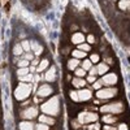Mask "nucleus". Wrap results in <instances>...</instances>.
Instances as JSON below:
<instances>
[{"label": "nucleus", "mask_w": 130, "mask_h": 130, "mask_svg": "<svg viewBox=\"0 0 130 130\" xmlns=\"http://www.w3.org/2000/svg\"><path fill=\"white\" fill-rule=\"evenodd\" d=\"M48 64H50V62H48V60H47V59L42 60V61L39 62V67H38V69H37V70H38V72H43V70H44V69L48 67Z\"/></svg>", "instance_id": "20"}, {"label": "nucleus", "mask_w": 130, "mask_h": 130, "mask_svg": "<svg viewBox=\"0 0 130 130\" xmlns=\"http://www.w3.org/2000/svg\"><path fill=\"white\" fill-rule=\"evenodd\" d=\"M17 74H18V77L26 75V74H29V69H27V68H20L18 72H17Z\"/></svg>", "instance_id": "24"}, {"label": "nucleus", "mask_w": 130, "mask_h": 130, "mask_svg": "<svg viewBox=\"0 0 130 130\" xmlns=\"http://www.w3.org/2000/svg\"><path fill=\"white\" fill-rule=\"evenodd\" d=\"M34 127L35 126L29 121H24V122L20 124V130H34Z\"/></svg>", "instance_id": "12"}, {"label": "nucleus", "mask_w": 130, "mask_h": 130, "mask_svg": "<svg viewBox=\"0 0 130 130\" xmlns=\"http://www.w3.org/2000/svg\"><path fill=\"white\" fill-rule=\"evenodd\" d=\"M102 83H104L105 86H112V85L117 83V75H116L115 73H111V74L103 75V78H102Z\"/></svg>", "instance_id": "7"}, {"label": "nucleus", "mask_w": 130, "mask_h": 130, "mask_svg": "<svg viewBox=\"0 0 130 130\" xmlns=\"http://www.w3.org/2000/svg\"><path fill=\"white\" fill-rule=\"evenodd\" d=\"M21 46H22V50H25L26 52H29V51H30V48H31L30 43H29V42H26V40H24L22 43H21Z\"/></svg>", "instance_id": "26"}, {"label": "nucleus", "mask_w": 130, "mask_h": 130, "mask_svg": "<svg viewBox=\"0 0 130 130\" xmlns=\"http://www.w3.org/2000/svg\"><path fill=\"white\" fill-rule=\"evenodd\" d=\"M87 129H89V130H99V129H100V125L96 122V124H92V125H90Z\"/></svg>", "instance_id": "32"}, {"label": "nucleus", "mask_w": 130, "mask_h": 130, "mask_svg": "<svg viewBox=\"0 0 130 130\" xmlns=\"http://www.w3.org/2000/svg\"><path fill=\"white\" fill-rule=\"evenodd\" d=\"M31 92V86L27 83H20L17 89L14 90V98L18 100H24L30 95Z\"/></svg>", "instance_id": "2"}, {"label": "nucleus", "mask_w": 130, "mask_h": 130, "mask_svg": "<svg viewBox=\"0 0 130 130\" xmlns=\"http://www.w3.org/2000/svg\"><path fill=\"white\" fill-rule=\"evenodd\" d=\"M117 130H127V125H126V124H121L120 126H118Z\"/></svg>", "instance_id": "36"}, {"label": "nucleus", "mask_w": 130, "mask_h": 130, "mask_svg": "<svg viewBox=\"0 0 130 130\" xmlns=\"http://www.w3.org/2000/svg\"><path fill=\"white\" fill-rule=\"evenodd\" d=\"M53 92V89L51 87L50 85H42L39 90H38V96L39 98H47Z\"/></svg>", "instance_id": "6"}, {"label": "nucleus", "mask_w": 130, "mask_h": 130, "mask_svg": "<svg viewBox=\"0 0 130 130\" xmlns=\"http://www.w3.org/2000/svg\"><path fill=\"white\" fill-rule=\"evenodd\" d=\"M116 120H117V118L113 117V116H111V115H107V116L103 117V121L105 124H113V122H116Z\"/></svg>", "instance_id": "21"}, {"label": "nucleus", "mask_w": 130, "mask_h": 130, "mask_svg": "<svg viewBox=\"0 0 130 130\" xmlns=\"http://www.w3.org/2000/svg\"><path fill=\"white\" fill-rule=\"evenodd\" d=\"M104 130H117V127H113V126H108V125H105V126H104Z\"/></svg>", "instance_id": "39"}, {"label": "nucleus", "mask_w": 130, "mask_h": 130, "mask_svg": "<svg viewBox=\"0 0 130 130\" xmlns=\"http://www.w3.org/2000/svg\"><path fill=\"white\" fill-rule=\"evenodd\" d=\"M22 52H24V50H22V46H21V44H16V46H14V48H13V55L18 56V55H21Z\"/></svg>", "instance_id": "22"}, {"label": "nucleus", "mask_w": 130, "mask_h": 130, "mask_svg": "<svg viewBox=\"0 0 130 130\" xmlns=\"http://www.w3.org/2000/svg\"><path fill=\"white\" fill-rule=\"evenodd\" d=\"M37 115H38L37 107H29V108H26V109L22 112V117L27 118V120H31V118L37 117Z\"/></svg>", "instance_id": "8"}, {"label": "nucleus", "mask_w": 130, "mask_h": 130, "mask_svg": "<svg viewBox=\"0 0 130 130\" xmlns=\"http://www.w3.org/2000/svg\"><path fill=\"white\" fill-rule=\"evenodd\" d=\"M98 61H99V55H96V53L91 55V62H98Z\"/></svg>", "instance_id": "33"}, {"label": "nucleus", "mask_w": 130, "mask_h": 130, "mask_svg": "<svg viewBox=\"0 0 130 130\" xmlns=\"http://www.w3.org/2000/svg\"><path fill=\"white\" fill-rule=\"evenodd\" d=\"M79 50H81V51H85V52H87V51L91 50V47H90V44H79Z\"/></svg>", "instance_id": "30"}, {"label": "nucleus", "mask_w": 130, "mask_h": 130, "mask_svg": "<svg viewBox=\"0 0 130 130\" xmlns=\"http://www.w3.org/2000/svg\"><path fill=\"white\" fill-rule=\"evenodd\" d=\"M102 112H111V113H120L124 111V107L121 103H113V104H108L100 108Z\"/></svg>", "instance_id": "3"}, {"label": "nucleus", "mask_w": 130, "mask_h": 130, "mask_svg": "<svg viewBox=\"0 0 130 130\" xmlns=\"http://www.w3.org/2000/svg\"><path fill=\"white\" fill-rule=\"evenodd\" d=\"M85 40V35L82 32H75V34L72 35V43L73 44H81Z\"/></svg>", "instance_id": "10"}, {"label": "nucleus", "mask_w": 130, "mask_h": 130, "mask_svg": "<svg viewBox=\"0 0 130 130\" xmlns=\"http://www.w3.org/2000/svg\"><path fill=\"white\" fill-rule=\"evenodd\" d=\"M98 120V116L96 113H92V112H82L79 116H78V121L79 122H96Z\"/></svg>", "instance_id": "4"}, {"label": "nucleus", "mask_w": 130, "mask_h": 130, "mask_svg": "<svg viewBox=\"0 0 130 130\" xmlns=\"http://www.w3.org/2000/svg\"><path fill=\"white\" fill-rule=\"evenodd\" d=\"M40 109L43 111V113H47L51 116H56L60 111V102H59V98L57 96H53L51 98L50 100H47L44 104H42Z\"/></svg>", "instance_id": "1"}, {"label": "nucleus", "mask_w": 130, "mask_h": 130, "mask_svg": "<svg viewBox=\"0 0 130 130\" xmlns=\"http://www.w3.org/2000/svg\"><path fill=\"white\" fill-rule=\"evenodd\" d=\"M96 73H98V69H96V68H94V67H92V68H91V69H90V75H95V74H96Z\"/></svg>", "instance_id": "37"}, {"label": "nucleus", "mask_w": 130, "mask_h": 130, "mask_svg": "<svg viewBox=\"0 0 130 130\" xmlns=\"http://www.w3.org/2000/svg\"><path fill=\"white\" fill-rule=\"evenodd\" d=\"M32 77H31V74H26V75H22V77H20V81H22V82H26V81H31Z\"/></svg>", "instance_id": "29"}, {"label": "nucleus", "mask_w": 130, "mask_h": 130, "mask_svg": "<svg viewBox=\"0 0 130 130\" xmlns=\"http://www.w3.org/2000/svg\"><path fill=\"white\" fill-rule=\"evenodd\" d=\"M55 78H56V69H55V68H51V69L46 73L44 79L51 82V81H55Z\"/></svg>", "instance_id": "11"}, {"label": "nucleus", "mask_w": 130, "mask_h": 130, "mask_svg": "<svg viewBox=\"0 0 130 130\" xmlns=\"http://www.w3.org/2000/svg\"><path fill=\"white\" fill-rule=\"evenodd\" d=\"M24 59L29 61V60H31V59H34V55H31V53H29V52H27L26 55H24Z\"/></svg>", "instance_id": "35"}, {"label": "nucleus", "mask_w": 130, "mask_h": 130, "mask_svg": "<svg viewBox=\"0 0 130 130\" xmlns=\"http://www.w3.org/2000/svg\"><path fill=\"white\" fill-rule=\"evenodd\" d=\"M117 94V89H104L96 92V96L99 99H111Z\"/></svg>", "instance_id": "5"}, {"label": "nucleus", "mask_w": 130, "mask_h": 130, "mask_svg": "<svg viewBox=\"0 0 130 130\" xmlns=\"http://www.w3.org/2000/svg\"><path fill=\"white\" fill-rule=\"evenodd\" d=\"M79 65V61H78V59H72L69 62H68V68L70 69V70H75L77 69V67Z\"/></svg>", "instance_id": "15"}, {"label": "nucleus", "mask_w": 130, "mask_h": 130, "mask_svg": "<svg viewBox=\"0 0 130 130\" xmlns=\"http://www.w3.org/2000/svg\"><path fill=\"white\" fill-rule=\"evenodd\" d=\"M91 96H92V94H91L90 90H81V91L78 92V99L82 100V102L90 100V99H91Z\"/></svg>", "instance_id": "9"}, {"label": "nucleus", "mask_w": 130, "mask_h": 130, "mask_svg": "<svg viewBox=\"0 0 130 130\" xmlns=\"http://www.w3.org/2000/svg\"><path fill=\"white\" fill-rule=\"evenodd\" d=\"M118 8L122 9V10H126L130 8V0H121L120 3H118Z\"/></svg>", "instance_id": "16"}, {"label": "nucleus", "mask_w": 130, "mask_h": 130, "mask_svg": "<svg viewBox=\"0 0 130 130\" xmlns=\"http://www.w3.org/2000/svg\"><path fill=\"white\" fill-rule=\"evenodd\" d=\"M87 40H89V43H94V42H95L94 35H89V37H87Z\"/></svg>", "instance_id": "38"}, {"label": "nucleus", "mask_w": 130, "mask_h": 130, "mask_svg": "<svg viewBox=\"0 0 130 130\" xmlns=\"http://www.w3.org/2000/svg\"><path fill=\"white\" fill-rule=\"evenodd\" d=\"M39 121L43 122V124H46V125H52L53 122H55V120H53V118H51V117H48V116H44V115L39 117Z\"/></svg>", "instance_id": "13"}, {"label": "nucleus", "mask_w": 130, "mask_h": 130, "mask_svg": "<svg viewBox=\"0 0 130 130\" xmlns=\"http://www.w3.org/2000/svg\"><path fill=\"white\" fill-rule=\"evenodd\" d=\"M74 73H75V75H78L79 78H82L83 75H86V70H85L83 68H82V69H75Z\"/></svg>", "instance_id": "25"}, {"label": "nucleus", "mask_w": 130, "mask_h": 130, "mask_svg": "<svg viewBox=\"0 0 130 130\" xmlns=\"http://www.w3.org/2000/svg\"><path fill=\"white\" fill-rule=\"evenodd\" d=\"M92 62H91V60H85L83 62H82V68L85 69V70H90L91 68H92V65H91Z\"/></svg>", "instance_id": "23"}, {"label": "nucleus", "mask_w": 130, "mask_h": 130, "mask_svg": "<svg viewBox=\"0 0 130 130\" xmlns=\"http://www.w3.org/2000/svg\"><path fill=\"white\" fill-rule=\"evenodd\" d=\"M92 87H94L95 90H99V89L102 87V81H100V82H95V83L92 85Z\"/></svg>", "instance_id": "34"}, {"label": "nucleus", "mask_w": 130, "mask_h": 130, "mask_svg": "<svg viewBox=\"0 0 130 130\" xmlns=\"http://www.w3.org/2000/svg\"><path fill=\"white\" fill-rule=\"evenodd\" d=\"M29 70H30V72H35V67H31Z\"/></svg>", "instance_id": "41"}, {"label": "nucleus", "mask_w": 130, "mask_h": 130, "mask_svg": "<svg viewBox=\"0 0 130 130\" xmlns=\"http://www.w3.org/2000/svg\"><path fill=\"white\" fill-rule=\"evenodd\" d=\"M72 83H73V86L74 87H77V89H79V87H83V86L86 85V82L82 79V78H74L73 81H72Z\"/></svg>", "instance_id": "14"}, {"label": "nucleus", "mask_w": 130, "mask_h": 130, "mask_svg": "<svg viewBox=\"0 0 130 130\" xmlns=\"http://www.w3.org/2000/svg\"><path fill=\"white\" fill-rule=\"evenodd\" d=\"M27 65H29V61L25 60V59L18 61V67H20V68H27Z\"/></svg>", "instance_id": "28"}, {"label": "nucleus", "mask_w": 130, "mask_h": 130, "mask_svg": "<svg viewBox=\"0 0 130 130\" xmlns=\"http://www.w3.org/2000/svg\"><path fill=\"white\" fill-rule=\"evenodd\" d=\"M73 56H74V59H83V57H86V52L81 51V50H75V51H73Z\"/></svg>", "instance_id": "19"}, {"label": "nucleus", "mask_w": 130, "mask_h": 130, "mask_svg": "<svg viewBox=\"0 0 130 130\" xmlns=\"http://www.w3.org/2000/svg\"><path fill=\"white\" fill-rule=\"evenodd\" d=\"M96 69H98V74L103 75V74H105L107 70H108V65H105V64H99Z\"/></svg>", "instance_id": "18"}, {"label": "nucleus", "mask_w": 130, "mask_h": 130, "mask_svg": "<svg viewBox=\"0 0 130 130\" xmlns=\"http://www.w3.org/2000/svg\"><path fill=\"white\" fill-rule=\"evenodd\" d=\"M87 79H89V82H94V81H95V75H90Z\"/></svg>", "instance_id": "40"}, {"label": "nucleus", "mask_w": 130, "mask_h": 130, "mask_svg": "<svg viewBox=\"0 0 130 130\" xmlns=\"http://www.w3.org/2000/svg\"><path fill=\"white\" fill-rule=\"evenodd\" d=\"M31 48L34 50V53H35V56L40 55V52L43 51V47H40V46L38 44V43H34V42L31 43Z\"/></svg>", "instance_id": "17"}, {"label": "nucleus", "mask_w": 130, "mask_h": 130, "mask_svg": "<svg viewBox=\"0 0 130 130\" xmlns=\"http://www.w3.org/2000/svg\"><path fill=\"white\" fill-rule=\"evenodd\" d=\"M50 127L46 125V124H43V122H40V124H38L37 126H35V130H48Z\"/></svg>", "instance_id": "27"}, {"label": "nucleus", "mask_w": 130, "mask_h": 130, "mask_svg": "<svg viewBox=\"0 0 130 130\" xmlns=\"http://www.w3.org/2000/svg\"><path fill=\"white\" fill-rule=\"evenodd\" d=\"M70 98H72V100H74V102H78L79 100L78 99V92H74V91L70 92Z\"/></svg>", "instance_id": "31"}]
</instances>
